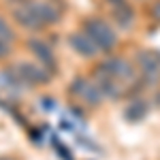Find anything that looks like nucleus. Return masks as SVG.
I'll list each match as a JSON object with an SVG mask.
<instances>
[{
  "label": "nucleus",
  "instance_id": "10",
  "mask_svg": "<svg viewBox=\"0 0 160 160\" xmlns=\"http://www.w3.org/2000/svg\"><path fill=\"white\" fill-rule=\"evenodd\" d=\"M132 11L126 7V4H120V7H115V19L120 22V26H124V28H128V26L132 24Z\"/></svg>",
  "mask_w": 160,
  "mask_h": 160
},
{
  "label": "nucleus",
  "instance_id": "2",
  "mask_svg": "<svg viewBox=\"0 0 160 160\" xmlns=\"http://www.w3.org/2000/svg\"><path fill=\"white\" fill-rule=\"evenodd\" d=\"M13 15L24 28H30V30H37V28H43L45 22H43V15H41V4L38 0H24L19 2L15 9H13Z\"/></svg>",
  "mask_w": 160,
  "mask_h": 160
},
{
  "label": "nucleus",
  "instance_id": "14",
  "mask_svg": "<svg viewBox=\"0 0 160 160\" xmlns=\"http://www.w3.org/2000/svg\"><path fill=\"white\" fill-rule=\"evenodd\" d=\"M0 160H9V158H0Z\"/></svg>",
  "mask_w": 160,
  "mask_h": 160
},
{
  "label": "nucleus",
  "instance_id": "1",
  "mask_svg": "<svg viewBox=\"0 0 160 160\" xmlns=\"http://www.w3.org/2000/svg\"><path fill=\"white\" fill-rule=\"evenodd\" d=\"M83 32H86L88 37L96 43V47H98V49L109 51V49H113V47H115V43H118L115 32L111 30V26L105 24V22H100V19H90V22H86Z\"/></svg>",
  "mask_w": 160,
  "mask_h": 160
},
{
  "label": "nucleus",
  "instance_id": "7",
  "mask_svg": "<svg viewBox=\"0 0 160 160\" xmlns=\"http://www.w3.org/2000/svg\"><path fill=\"white\" fill-rule=\"evenodd\" d=\"M96 83H98V90L102 96H109V98H118L120 96V86H118V81L107 75L105 71H96Z\"/></svg>",
  "mask_w": 160,
  "mask_h": 160
},
{
  "label": "nucleus",
  "instance_id": "13",
  "mask_svg": "<svg viewBox=\"0 0 160 160\" xmlns=\"http://www.w3.org/2000/svg\"><path fill=\"white\" fill-rule=\"evenodd\" d=\"M9 51H11L9 43H7V41H0V58H2V56H7Z\"/></svg>",
  "mask_w": 160,
  "mask_h": 160
},
{
  "label": "nucleus",
  "instance_id": "5",
  "mask_svg": "<svg viewBox=\"0 0 160 160\" xmlns=\"http://www.w3.org/2000/svg\"><path fill=\"white\" fill-rule=\"evenodd\" d=\"M68 43H71V47H73L77 53H81V56H86V58H92V56H96V43L92 41V38L88 37L86 32H75L68 37Z\"/></svg>",
  "mask_w": 160,
  "mask_h": 160
},
{
  "label": "nucleus",
  "instance_id": "12",
  "mask_svg": "<svg viewBox=\"0 0 160 160\" xmlns=\"http://www.w3.org/2000/svg\"><path fill=\"white\" fill-rule=\"evenodd\" d=\"M13 37H15V34H13V30L9 28V24H7V22L0 17V41H7V43H11Z\"/></svg>",
  "mask_w": 160,
  "mask_h": 160
},
{
  "label": "nucleus",
  "instance_id": "8",
  "mask_svg": "<svg viewBox=\"0 0 160 160\" xmlns=\"http://www.w3.org/2000/svg\"><path fill=\"white\" fill-rule=\"evenodd\" d=\"M28 47H30V51H32V53H34V56H37L45 66H49V68H51V66L56 64L53 53H51V49H49V45H47V43H43V41H38V38H30Z\"/></svg>",
  "mask_w": 160,
  "mask_h": 160
},
{
  "label": "nucleus",
  "instance_id": "9",
  "mask_svg": "<svg viewBox=\"0 0 160 160\" xmlns=\"http://www.w3.org/2000/svg\"><path fill=\"white\" fill-rule=\"evenodd\" d=\"M139 62H141L143 75H145L148 79H158V77H160L158 58H156L154 53H141V56H139Z\"/></svg>",
  "mask_w": 160,
  "mask_h": 160
},
{
  "label": "nucleus",
  "instance_id": "6",
  "mask_svg": "<svg viewBox=\"0 0 160 160\" xmlns=\"http://www.w3.org/2000/svg\"><path fill=\"white\" fill-rule=\"evenodd\" d=\"M17 75H19L22 81H28V83H45V81H49V75L45 71H41L34 64H28V62L17 64Z\"/></svg>",
  "mask_w": 160,
  "mask_h": 160
},
{
  "label": "nucleus",
  "instance_id": "4",
  "mask_svg": "<svg viewBox=\"0 0 160 160\" xmlns=\"http://www.w3.org/2000/svg\"><path fill=\"white\" fill-rule=\"evenodd\" d=\"M71 90H73L75 96H79L81 100H86V102H90V105H96V102H100V98H102L98 86L90 83L88 79H83V77H77V79L73 81V86H71Z\"/></svg>",
  "mask_w": 160,
  "mask_h": 160
},
{
  "label": "nucleus",
  "instance_id": "11",
  "mask_svg": "<svg viewBox=\"0 0 160 160\" xmlns=\"http://www.w3.org/2000/svg\"><path fill=\"white\" fill-rule=\"evenodd\" d=\"M124 115H126V120L137 122V120H141V118L145 115V105H143V102H132L128 109L124 111Z\"/></svg>",
  "mask_w": 160,
  "mask_h": 160
},
{
  "label": "nucleus",
  "instance_id": "3",
  "mask_svg": "<svg viewBox=\"0 0 160 160\" xmlns=\"http://www.w3.org/2000/svg\"><path fill=\"white\" fill-rule=\"evenodd\" d=\"M100 71H105L107 75H111L115 81H132V77H135L132 66H130L126 60H122V58L105 60L102 64H100Z\"/></svg>",
  "mask_w": 160,
  "mask_h": 160
}]
</instances>
